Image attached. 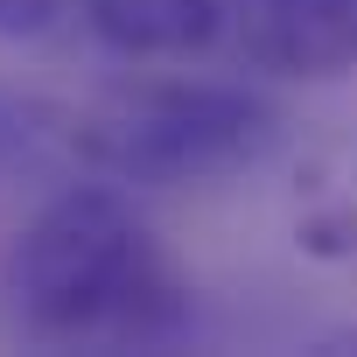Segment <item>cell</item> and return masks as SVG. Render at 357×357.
<instances>
[{
  "label": "cell",
  "mask_w": 357,
  "mask_h": 357,
  "mask_svg": "<svg viewBox=\"0 0 357 357\" xmlns=\"http://www.w3.org/2000/svg\"><path fill=\"white\" fill-rule=\"evenodd\" d=\"M0 308L29 343H168L190 322V287L112 183L50 197L0 259Z\"/></svg>",
  "instance_id": "cell-1"
},
{
  "label": "cell",
  "mask_w": 357,
  "mask_h": 357,
  "mask_svg": "<svg viewBox=\"0 0 357 357\" xmlns=\"http://www.w3.org/2000/svg\"><path fill=\"white\" fill-rule=\"evenodd\" d=\"M280 140V112L245 84H154L98 119H77V154L105 183L140 190H183V183H225V175L266 161Z\"/></svg>",
  "instance_id": "cell-2"
},
{
  "label": "cell",
  "mask_w": 357,
  "mask_h": 357,
  "mask_svg": "<svg viewBox=\"0 0 357 357\" xmlns=\"http://www.w3.org/2000/svg\"><path fill=\"white\" fill-rule=\"evenodd\" d=\"M252 50L280 77H350L357 70V0H252Z\"/></svg>",
  "instance_id": "cell-3"
},
{
  "label": "cell",
  "mask_w": 357,
  "mask_h": 357,
  "mask_svg": "<svg viewBox=\"0 0 357 357\" xmlns=\"http://www.w3.org/2000/svg\"><path fill=\"white\" fill-rule=\"evenodd\" d=\"M84 22L119 56L175 63V56H204L225 36L231 0H84Z\"/></svg>",
  "instance_id": "cell-4"
},
{
  "label": "cell",
  "mask_w": 357,
  "mask_h": 357,
  "mask_svg": "<svg viewBox=\"0 0 357 357\" xmlns=\"http://www.w3.org/2000/svg\"><path fill=\"white\" fill-rule=\"evenodd\" d=\"M63 147H77V119L56 98L0 84V190L22 183V175H36V168H50Z\"/></svg>",
  "instance_id": "cell-5"
},
{
  "label": "cell",
  "mask_w": 357,
  "mask_h": 357,
  "mask_svg": "<svg viewBox=\"0 0 357 357\" xmlns=\"http://www.w3.org/2000/svg\"><path fill=\"white\" fill-rule=\"evenodd\" d=\"M77 0H0V43H36L50 36Z\"/></svg>",
  "instance_id": "cell-6"
}]
</instances>
